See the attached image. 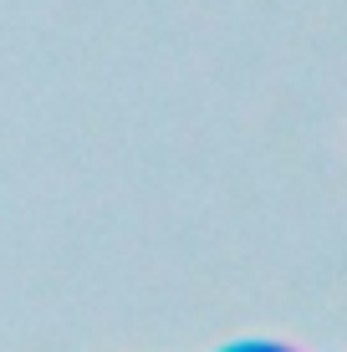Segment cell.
I'll use <instances>...</instances> for the list:
<instances>
[{"label":"cell","instance_id":"obj_1","mask_svg":"<svg viewBox=\"0 0 347 352\" xmlns=\"http://www.w3.org/2000/svg\"><path fill=\"white\" fill-rule=\"evenodd\" d=\"M220 352H291V347H281V342H230Z\"/></svg>","mask_w":347,"mask_h":352}]
</instances>
